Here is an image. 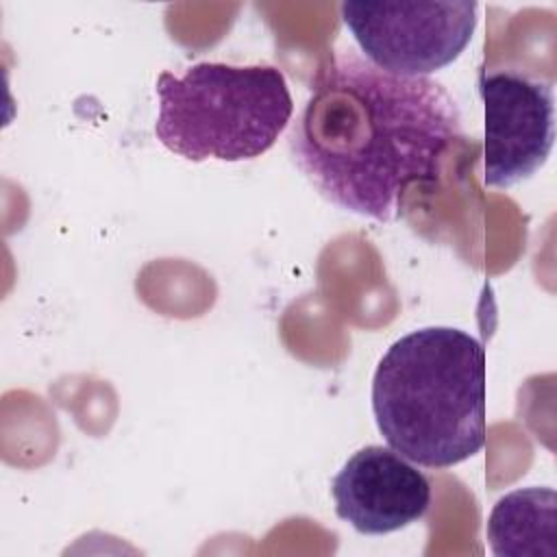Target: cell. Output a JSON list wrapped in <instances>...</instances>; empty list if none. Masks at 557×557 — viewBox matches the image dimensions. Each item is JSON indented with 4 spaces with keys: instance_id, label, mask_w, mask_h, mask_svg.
<instances>
[{
    "instance_id": "1",
    "label": "cell",
    "mask_w": 557,
    "mask_h": 557,
    "mask_svg": "<svg viewBox=\"0 0 557 557\" xmlns=\"http://www.w3.org/2000/svg\"><path fill=\"white\" fill-rule=\"evenodd\" d=\"M459 135L461 113L442 83L400 76L337 50L318 67L287 144L329 202L394 222L409 185L440 178L442 159Z\"/></svg>"
},
{
    "instance_id": "2",
    "label": "cell",
    "mask_w": 557,
    "mask_h": 557,
    "mask_svg": "<svg viewBox=\"0 0 557 557\" xmlns=\"http://www.w3.org/2000/svg\"><path fill=\"white\" fill-rule=\"evenodd\" d=\"M372 413L387 446L424 468H450L485 446V348L453 326L396 339L372 379Z\"/></svg>"
},
{
    "instance_id": "3",
    "label": "cell",
    "mask_w": 557,
    "mask_h": 557,
    "mask_svg": "<svg viewBox=\"0 0 557 557\" xmlns=\"http://www.w3.org/2000/svg\"><path fill=\"white\" fill-rule=\"evenodd\" d=\"M157 139L200 163L248 161L268 152L294 113L285 74L274 65L196 63L157 78Z\"/></svg>"
},
{
    "instance_id": "4",
    "label": "cell",
    "mask_w": 557,
    "mask_h": 557,
    "mask_svg": "<svg viewBox=\"0 0 557 557\" xmlns=\"http://www.w3.org/2000/svg\"><path fill=\"white\" fill-rule=\"evenodd\" d=\"M479 4L344 2L342 20L374 65L400 76H429L470 44Z\"/></svg>"
},
{
    "instance_id": "5",
    "label": "cell",
    "mask_w": 557,
    "mask_h": 557,
    "mask_svg": "<svg viewBox=\"0 0 557 557\" xmlns=\"http://www.w3.org/2000/svg\"><path fill=\"white\" fill-rule=\"evenodd\" d=\"M479 94L485 111V185L513 187L535 174L553 150V85L520 70H481Z\"/></svg>"
},
{
    "instance_id": "6",
    "label": "cell",
    "mask_w": 557,
    "mask_h": 557,
    "mask_svg": "<svg viewBox=\"0 0 557 557\" xmlns=\"http://www.w3.org/2000/svg\"><path fill=\"white\" fill-rule=\"evenodd\" d=\"M335 513L363 535H385L418 522L431 507L429 479L387 446L359 448L333 476Z\"/></svg>"
},
{
    "instance_id": "7",
    "label": "cell",
    "mask_w": 557,
    "mask_h": 557,
    "mask_svg": "<svg viewBox=\"0 0 557 557\" xmlns=\"http://www.w3.org/2000/svg\"><path fill=\"white\" fill-rule=\"evenodd\" d=\"M487 542L498 557H555V490L531 485L498 498L487 518Z\"/></svg>"
}]
</instances>
